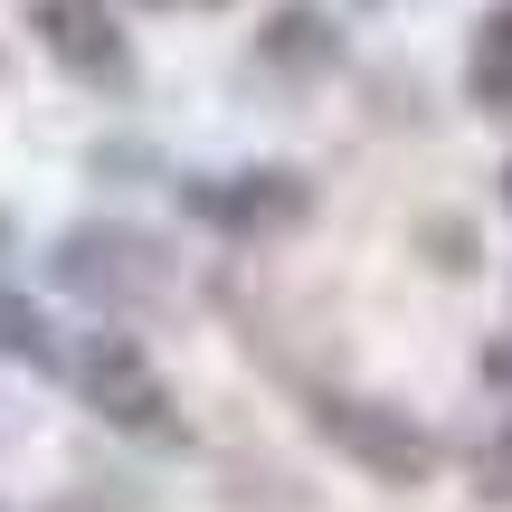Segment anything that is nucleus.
I'll list each match as a JSON object with an SVG mask.
<instances>
[{
	"label": "nucleus",
	"mask_w": 512,
	"mask_h": 512,
	"mask_svg": "<svg viewBox=\"0 0 512 512\" xmlns=\"http://www.w3.org/2000/svg\"><path fill=\"white\" fill-rule=\"evenodd\" d=\"M0 351L29 361V370H57V342H48V323H38V304L10 294V285H0Z\"/></svg>",
	"instance_id": "nucleus-8"
},
{
	"label": "nucleus",
	"mask_w": 512,
	"mask_h": 512,
	"mask_svg": "<svg viewBox=\"0 0 512 512\" xmlns=\"http://www.w3.org/2000/svg\"><path fill=\"white\" fill-rule=\"evenodd\" d=\"M143 10H228V0H143Z\"/></svg>",
	"instance_id": "nucleus-10"
},
{
	"label": "nucleus",
	"mask_w": 512,
	"mask_h": 512,
	"mask_svg": "<svg viewBox=\"0 0 512 512\" xmlns=\"http://www.w3.org/2000/svg\"><path fill=\"white\" fill-rule=\"evenodd\" d=\"M313 427H323L361 475H380V484H427V475H437V437H427L408 408H389V399L323 389V399H313Z\"/></svg>",
	"instance_id": "nucleus-3"
},
{
	"label": "nucleus",
	"mask_w": 512,
	"mask_h": 512,
	"mask_svg": "<svg viewBox=\"0 0 512 512\" xmlns=\"http://www.w3.org/2000/svg\"><path fill=\"white\" fill-rule=\"evenodd\" d=\"M29 29L76 86H133V48L114 29V0H29Z\"/></svg>",
	"instance_id": "nucleus-5"
},
{
	"label": "nucleus",
	"mask_w": 512,
	"mask_h": 512,
	"mask_svg": "<svg viewBox=\"0 0 512 512\" xmlns=\"http://www.w3.org/2000/svg\"><path fill=\"white\" fill-rule=\"evenodd\" d=\"M76 399L95 408L105 427H124V437H152V446H181V408H171V380L152 370L143 342H124V332H95L86 351H76Z\"/></svg>",
	"instance_id": "nucleus-2"
},
{
	"label": "nucleus",
	"mask_w": 512,
	"mask_h": 512,
	"mask_svg": "<svg viewBox=\"0 0 512 512\" xmlns=\"http://www.w3.org/2000/svg\"><path fill=\"white\" fill-rule=\"evenodd\" d=\"M57 285L95 313H143L171 294V247L124 228V219H86V228L57 238Z\"/></svg>",
	"instance_id": "nucleus-1"
},
{
	"label": "nucleus",
	"mask_w": 512,
	"mask_h": 512,
	"mask_svg": "<svg viewBox=\"0 0 512 512\" xmlns=\"http://www.w3.org/2000/svg\"><path fill=\"white\" fill-rule=\"evenodd\" d=\"M475 494L512 512V418L494 427V437H484V456H475Z\"/></svg>",
	"instance_id": "nucleus-9"
},
{
	"label": "nucleus",
	"mask_w": 512,
	"mask_h": 512,
	"mask_svg": "<svg viewBox=\"0 0 512 512\" xmlns=\"http://www.w3.org/2000/svg\"><path fill=\"white\" fill-rule=\"evenodd\" d=\"M200 228H228V238H275V228L313 219V181L285 162H256V171H219V181H190L181 190Z\"/></svg>",
	"instance_id": "nucleus-4"
},
{
	"label": "nucleus",
	"mask_w": 512,
	"mask_h": 512,
	"mask_svg": "<svg viewBox=\"0 0 512 512\" xmlns=\"http://www.w3.org/2000/svg\"><path fill=\"white\" fill-rule=\"evenodd\" d=\"M256 67L285 76V86H313V76L342 67V29H332L323 10H304V0H285V10L256 29Z\"/></svg>",
	"instance_id": "nucleus-6"
},
{
	"label": "nucleus",
	"mask_w": 512,
	"mask_h": 512,
	"mask_svg": "<svg viewBox=\"0 0 512 512\" xmlns=\"http://www.w3.org/2000/svg\"><path fill=\"white\" fill-rule=\"evenodd\" d=\"M57 512H95V503H57Z\"/></svg>",
	"instance_id": "nucleus-12"
},
{
	"label": "nucleus",
	"mask_w": 512,
	"mask_h": 512,
	"mask_svg": "<svg viewBox=\"0 0 512 512\" xmlns=\"http://www.w3.org/2000/svg\"><path fill=\"white\" fill-rule=\"evenodd\" d=\"M503 200H512V162H503Z\"/></svg>",
	"instance_id": "nucleus-11"
},
{
	"label": "nucleus",
	"mask_w": 512,
	"mask_h": 512,
	"mask_svg": "<svg viewBox=\"0 0 512 512\" xmlns=\"http://www.w3.org/2000/svg\"><path fill=\"white\" fill-rule=\"evenodd\" d=\"M465 95L484 114H512V0L475 19V48H465Z\"/></svg>",
	"instance_id": "nucleus-7"
},
{
	"label": "nucleus",
	"mask_w": 512,
	"mask_h": 512,
	"mask_svg": "<svg viewBox=\"0 0 512 512\" xmlns=\"http://www.w3.org/2000/svg\"><path fill=\"white\" fill-rule=\"evenodd\" d=\"M0 247H10V219H0Z\"/></svg>",
	"instance_id": "nucleus-13"
}]
</instances>
